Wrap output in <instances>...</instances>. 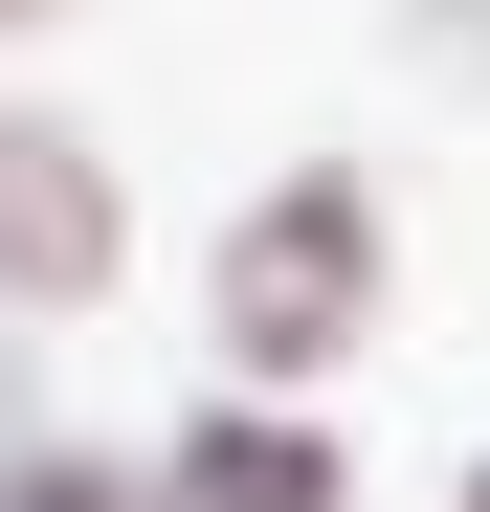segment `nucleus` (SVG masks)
Listing matches in <instances>:
<instances>
[{"label": "nucleus", "mask_w": 490, "mask_h": 512, "mask_svg": "<svg viewBox=\"0 0 490 512\" xmlns=\"http://www.w3.org/2000/svg\"><path fill=\"white\" fill-rule=\"evenodd\" d=\"M357 312H379V201L312 156V179H268L245 245H223V357L245 379H312V357H357Z\"/></svg>", "instance_id": "obj_1"}, {"label": "nucleus", "mask_w": 490, "mask_h": 512, "mask_svg": "<svg viewBox=\"0 0 490 512\" xmlns=\"http://www.w3.org/2000/svg\"><path fill=\"white\" fill-rule=\"evenodd\" d=\"M0 290H23V312H90L112 290V179L45 112H0Z\"/></svg>", "instance_id": "obj_2"}, {"label": "nucleus", "mask_w": 490, "mask_h": 512, "mask_svg": "<svg viewBox=\"0 0 490 512\" xmlns=\"http://www.w3.org/2000/svg\"><path fill=\"white\" fill-rule=\"evenodd\" d=\"M179 512H335V446H312V423H223V401H201Z\"/></svg>", "instance_id": "obj_3"}, {"label": "nucleus", "mask_w": 490, "mask_h": 512, "mask_svg": "<svg viewBox=\"0 0 490 512\" xmlns=\"http://www.w3.org/2000/svg\"><path fill=\"white\" fill-rule=\"evenodd\" d=\"M23 512H156L134 468H23Z\"/></svg>", "instance_id": "obj_4"}, {"label": "nucleus", "mask_w": 490, "mask_h": 512, "mask_svg": "<svg viewBox=\"0 0 490 512\" xmlns=\"http://www.w3.org/2000/svg\"><path fill=\"white\" fill-rule=\"evenodd\" d=\"M0 446H23V357H0Z\"/></svg>", "instance_id": "obj_5"}, {"label": "nucleus", "mask_w": 490, "mask_h": 512, "mask_svg": "<svg viewBox=\"0 0 490 512\" xmlns=\"http://www.w3.org/2000/svg\"><path fill=\"white\" fill-rule=\"evenodd\" d=\"M0 23H45V0H0Z\"/></svg>", "instance_id": "obj_6"}]
</instances>
